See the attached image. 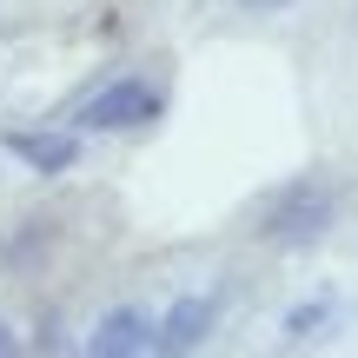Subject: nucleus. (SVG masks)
<instances>
[{
  "mask_svg": "<svg viewBox=\"0 0 358 358\" xmlns=\"http://www.w3.org/2000/svg\"><path fill=\"white\" fill-rule=\"evenodd\" d=\"M332 192L325 186H312V179H292L285 192H272L266 199V213H259V239H272V245H312L325 226H332Z\"/></svg>",
  "mask_w": 358,
  "mask_h": 358,
  "instance_id": "obj_1",
  "label": "nucleus"
},
{
  "mask_svg": "<svg viewBox=\"0 0 358 358\" xmlns=\"http://www.w3.org/2000/svg\"><path fill=\"white\" fill-rule=\"evenodd\" d=\"M159 113H166V100H159L153 80H113V87H100L80 106V127L87 133H140V127H153Z\"/></svg>",
  "mask_w": 358,
  "mask_h": 358,
  "instance_id": "obj_2",
  "label": "nucleus"
},
{
  "mask_svg": "<svg viewBox=\"0 0 358 358\" xmlns=\"http://www.w3.org/2000/svg\"><path fill=\"white\" fill-rule=\"evenodd\" d=\"M100 358H127V352H153V345H166V325H153L146 312H133V306H120V312H106L100 325H93V338H87Z\"/></svg>",
  "mask_w": 358,
  "mask_h": 358,
  "instance_id": "obj_3",
  "label": "nucleus"
},
{
  "mask_svg": "<svg viewBox=\"0 0 358 358\" xmlns=\"http://www.w3.org/2000/svg\"><path fill=\"white\" fill-rule=\"evenodd\" d=\"M7 146H13L34 173H66V166L80 159V140H73V133H13Z\"/></svg>",
  "mask_w": 358,
  "mask_h": 358,
  "instance_id": "obj_4",
  "label": "nucleus"
},
{
  "mask_svg": "<svg viewBox=\"0 0 358 358\" xmlns=\"http://www.w3.org/2000/svg\"><path fill=\"white\" fill-rule=\"evenodd\" d=\"M213 319H219V312H213V299H179V306H173L159 325H166V345H173V352H192V345H206Z\"/></svg>",
  "mask_w": 358,
  "mask_h": 358,
  "instance_id": "obj_5",
  "label": "nucleus"
},
{
  "mask_svg": "<svg viewBox=\"0 0 358 358\" xmlns=\"http://www.w3.org/2000/svg\"><path fill=\"white\" fill-rule=\"evenodd\" d=\"M239 7H245V13H285L292 0H239Z\"/></svg>",
  "mask_w": 358,
  "mask_h": 358,
  "instance_id": "obj_6",
  "label": "nucleus"
},
{
  "mask_svg": "<svg viewBox=\"0 0 358 358\" xmlns=\"http://www.w3.org/2000/svg\"><path fill=\"white\" fill-rule=\"evenodd\" d=\"M0 352H13V332H7V325H0Z\"/></svg>",
  "mask_w": 358,
  "mask_h": 358,
  "instance_id": "obj_7",
  "label": "nucleus"
}]
</instances>
